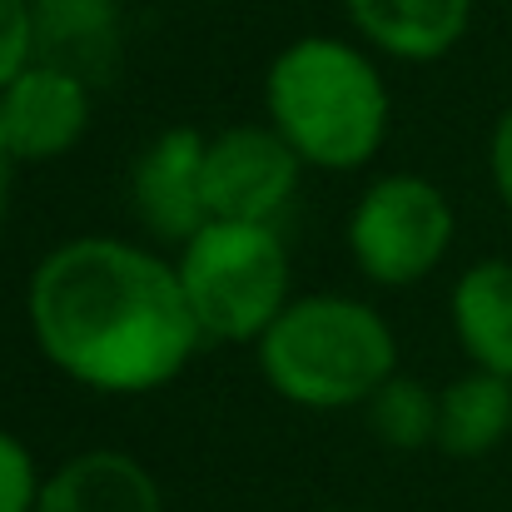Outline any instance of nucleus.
<instances>
[{
	"mask_svg": "<svg viewBox=\"0 0 512 512\" xmlns=\"http://www.w3.org/2000/svg\"><path fill=\"white\" fill-rule=\"evenodd\" d=\"M25 324L40 358L85 393L145 398L204 348L174 254L125 234H70L25 279Z\"/></svg>",
	"mask_w": 512,
	"mask_h": 512,
	"instance_id": "obj_1",
	"label": "nucleus"
},
{
	"mask_svg": "<svg viewBox=\"0 0 512 512\" xmlns=\"http://www.w3.org/2000/svg\"><path fill=\"white\" fill-rule=\"evenodd\" d=\"M264 125L304 160V170L358 174L378 160L393 95L378 55L348 35H299L264 70Z\"/></svg>",
	"mask_w": 512,
	"mask_h": 512,
	"instance_id": "obj_2",
	"label": "nucleus"
},
{
	"mask_svg": "<svg viewBox=\"0 0 512 512\" xmlns=\"http://www.w3.org/2000/svg\"><path fill=\"white\" fill-rule=\"evenodd\" d=\"M269 393L304 413L363 408L398 373L393 324L358 294H294L254 343Z\"/></svg>",
	"mask_w": 512,
	"mask_h": 512,
	"instance_id": "obj_3",
	"label": "nucleus"
},
{
	"mask_svg": "<svg viewBox=\"0 0 512 512\" xmlns=\"http://www.w3.org/2000/svg\"><path fill=\"white\" fill-rule=\"evenodd\" d=\"M174 269L204 343H254L294 304V259L279 224L209 219L174 249Z\"/></svg>",
	"mask_w": 512,
	"mask_h": 512,
	"instance_id": "obj_4",
	"label": "nucleus"
},
{
	"mask_svg": "<svg viewBox=\"0 0 512 512\" xmlns=\"http://www.w3.org/2000/svg\"><path fill=\"white\" fill-rule=\"evenodd\" d=\"M458 239V209L428 174L388 170L363 184L343 219V249L373 289H413L443 269Z\"/></svg>",
	"mask_w": 512,
	"mask_h": 512,
	"instance_id": "obj_5",
	"label": "nucleus"
},
{
	"mask_svg": "<svg viewBox=\"0 0 512 512\" xmlns=\"http://www.w3.org/2000/svg\"><path fill=\"white\" fill-rule=\"evenodd\" d=\"M304 184V160L259 120L224 125L204 145V209L234 224H279Z\"/></svg>",
	"mask_w": 512,
	"mask_h": 512,
	"instance_id": "obj_6",
	"label": "nucleus"
},
{
	"mask_svg": "<svg viewBox=\"0 0 512 512\" xmlns=\"http://www.w3.org/2000/svg\"><path fill=\"white\" fill-rule=\"evenodd\" d=\"M95 120V85L50 60H30L0 90V135L20 165L65 160Z\"/></svg>",
	"mask_w": 512,
	"mask_h": 512,
	"instance_id": "obj_7",
	"label": "nucleus"
},
{
	"mask_svg": "<svg viewBox=\"0 0 512 512\" xmlns=\"http://www.w3.org/2000/svg\"><path fill=\"white\" fill-rule=\"evenodd\" d=\"M204 145L209 135L194 125L160 130L130 165V204L150 244L179 249L209 224L204 209Z\"/></svg>",
	"mask_w": 512,
	"mask_h": 512,
	"instance_id": "obj_8",
	"label": "nucleus"
},
{
	"mask_svg": "<svg viewBox=\"0 0 512 512\" xmlns=\"http://www.w3.org/2000/svg\"><path fill=\"white\" fill-rule=\"evenodd\" d=\"M353 40H363L383 60L433 65L448 60L473 30L478 0H339Z\"/></svg>",
	"mask_w": 512,
	"mask_h": 512,
	"instance_id": "obj_9",
	"label": "nucleus"
},
{
	"mask_svg": "<svg viewBox=\"0 0 512 512\" xmlns=\"http://www.w3.org/2000/svg\"><path fill=\"white\" fill-rule=\"evenodd\" d=\"M35 512H170L160 478L125 448H85L55 463Z\"/></svg>",
	"mask_w": 512,
	"mask_h": 512,
	"instance_id": "obj_10",
	"label": "nucleus"
},
{
	"mask_svg": "<svg viewBox=\"0 0 512 512\" xmlns=\"http://www.w3.org/2000/svg\"><path fill=\"white\" fill-rule=\"evenodd\" d=\"M125 55L120 0H35V60L100 85Z\"/></svg>",
	"mask_w": 512,
	"mask_h": 512,
	"instance_id": "obj_11",
	"label": "nucleus"
},
{
	"mask_svg": "<svg viewBox=\"0 0 512 512\" xmlns=\"http://www.w3.org/2000/svg\"><path fill=\"white\" fill-rule=\"evenodd\" d=\"M448 329L468 368L512 378V259H478L453 279Z\"/></svg>",
	"mask_w": 512,
	"mask_h": 512,
	"instance_id": "obj_12",
	"label": "nucleus"
},
{
	"mask_svg": "<svg viewBox=\"0 0 512 512\" xmlns=\"http://www.w3.org/2000/svg\"><path fill=\"white\" fill-rule=\"evenodd\" d=\"M512 433V378L468 368L438 388V453L473 463L508 443Z\"/></svg>",
	"mask_w": 512,
	"mask_h": 512,
	"instance_id": "obj_13",
	"label": "nucleus"
},
{
	"mask_svg": "<svg viewBox=\"0 0 512 512\" xmlns=\"http://www.w3.org/2000/svg\"><path fill=\"white\" fill-rule=\"evenodd\" d=\"M363 418H368L373 438L393 453L438 448V388L403 368L363 403Z\"/></svg>",
	"mask_w": 512,
	"mask_h": 512,
	"instance_id": "obj_14",
	"label": "nucleus"
},
{
	"mask_svg": "<svg viewBox=\"0 0 512 512\" xmlns=\"http://www.w3.org/2000/svg\"><path fill=\"white\" fill-rule=\"evenodd\" d=\"M40 463L30 453V443L10 428H0V512H35L40 498Z\"/></svg>",
	"mask_w": 512,
	"mask_h": 512,
	"instance_id": "obj_15",
	"label": "nucleus"
},
{
	"mask_svg": "<svg viewBox=\"0 0 512 512\" xmlns=\"http://www.w3.org/2000/svg\"><path fill=\"white\" fill-rule=\"evenodd\" d=\"M35 60V0H0V90Z\"/></svg>",
	"mask_w": 512,
	"mask_h": 512,
	"instance_id": "obj_16",
	"label": "nucleus"
},
{
	"mask_svg": "<svg viewBox=\"0 0 512 512\" xmlns=\"http://www.w3.org/2000/svg\"><path fill=\"white\" fill-rule=\"evenodd\" d=\"M488 179H493L498 204L512 214V105H503V115L488 130Z\"/></svg>",
	"mask_w": 512,
	"mask_h": 512,
	"instance_id": "obj_17",
	"label": "nucleus"
},
{
	"mask_svg": "<svg viewBox=\"0 0 512 512\" xmlns=\"http://www.w3.org/2000/svg\"><path fill=\"white\" fill-rule=\"evenodd\" d=\"M15 174H20V160L10 155V145H5V135H0V229H5L10 204H15Z\"/></svg>",
	"mask_w": 512,
	"mask_h": 512,
	"instance_id": "obj_18",
	"label": "nucleus"
},
{
	"mask_svg": "<svg viewBox=\"0 0 512 512\" xmlns=\"http://www.w3.org/2000/svg\"><path fill=\"white\" fill-rule=\"evenodd\" d=\"M508 45H512V25H508Z\"/></svg>",
	"mask_w": 512,
	"mask_h": 512,
	"instance_id": "obj_19",
	"label": "nucleus"
},
{
	"mask_svg": "<svg viewBox=\"0 0 512 512\" xmlns=\"http://www.w3.org/2000/svg\"><path fill=\"white\" fill-rule=\"evenodd\" d=\"M199 5H214V0H199Z\"/></svg>",
	"mask_w": 512,
	"mask_h": 512,
	"instance_id": "obj_20",
	"label": "nucleus"
}]
</instances>
